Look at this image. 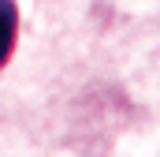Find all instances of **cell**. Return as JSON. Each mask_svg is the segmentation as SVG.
<instances>
[{"label": "cell", "mask_w": 160, "mask_h": 157, "mask_svg": "<svg viewBox=\"0 0 160 157\" xmlns=\"http://www.w3.org/2000/svg\"><path fill=\"white\" fill-rule=\"evenodd\" d=\"M15 34H19V8L15 0H0V68L11 60Z\"/></svg>", "instance_id": "1"}]
</instances>
